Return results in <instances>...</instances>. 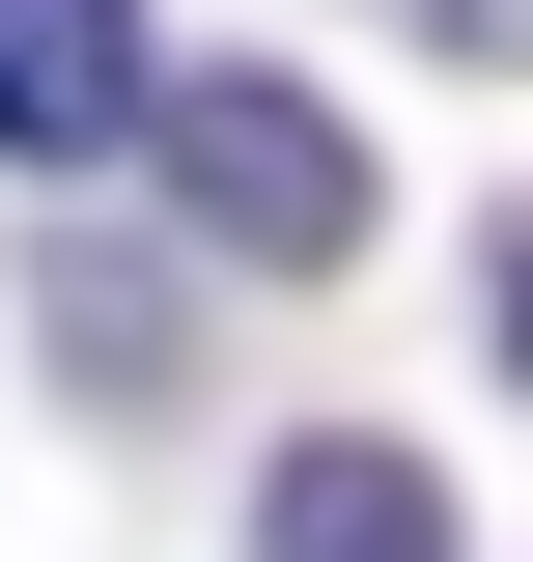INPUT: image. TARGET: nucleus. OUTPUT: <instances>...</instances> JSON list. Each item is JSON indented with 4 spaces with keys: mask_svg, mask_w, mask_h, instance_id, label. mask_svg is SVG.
<instances>
[{
    "mask_svg": "<svg viewBox=\"0 0 533 562\" xmlns=\"http://www.w3.org/2000/svg\"><path fill=\"white\" fill-rule=\"evenodd\" d=\"M477 338H506V394H533V225H506V254H477Z\"/></svg>",
    "mask_w": 533,
    "mask_h": 562,
    "instance_id": "4",
    "label": "nucleus"
},
{
    "mask_svg": "<svg viewBox=\"0 0 533 562\" xmlns=\"http://www.w3.org/2000/svg\"><path fill=\"white\" fill-rule=\"evenodd\" d=\"M169 198H197V254H253V281H337V254H365V140H337V85L225 57V85H169Z\"/></svg>",
    "mask_w": 533,
    "mask_h": 562,
    "instance_id": "1",
    "label": "nucleus"
},
{
    "mask_svg": "<svg viewBox=\"0 0 533 562\" xmlns=\"http://www.w3.org/2000/svg\"><path fill=\"white\" fill-rule=\"evenodd\" d=\"M253 562H477V535H450V479H421L394 422H309L253 479Z\"/></svg>",
    "mask_w": 533,
    "mask_h": 562,
    "instance_id": "3",
    "label": "nucleus"
},
{
    "mask_svg": "<svg viewBox=\"0 0 533 562\" xmlns=\"http://www.w3.org/2000/svg\"><path fill=\"white\" fill-rule=\"evenodd\" d=\"M113 140H169L140 0H0V169H113Z\"/></svg>",
    "mask_w": 533,
    "mask_h": 562,
    "instance_id": "2",
    "label": "nucleus"
}]
</instances>
